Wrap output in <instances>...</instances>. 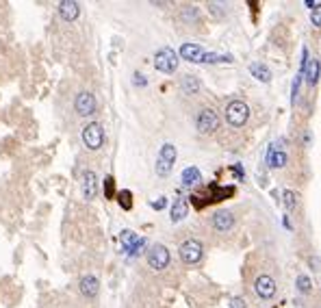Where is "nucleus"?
Segmentation results:
<instances>
[{
  "label": "nucleus",
  "mask_w": 321,
  "mask_h": 308,
  "mask_svg": "<svg viewBox=\"0 0 321 308\" xmlns=\"http://www.w3.org/2000/svg\"><path fill=\"white\" fill-rule=\"evenodd\" d=\"M233 57L230 55H215V52H204L200 63H230Z\"/></svg>",
  "instance_id": "obj_21"
},
{
  "label": "nucleus",
  "mask_w": 321,
  "mask_h": 308,
  "mask_svg": "<svg viewBox=\"0 0 321 308\" xmlns=\"http://www.w3.org/2000/svg\"><path fill=\"white\" fill-rule=\"evenodd\" d=\"M289 161V156H287V152L280 150L278 146H271L269 148V152H267V165L273 169H282L284 165H287Z\"/></svg>",
  "instance_id": "obj_13"
},
{
  "label": "nucleus",
  "mask_w": 321,
  "mask_h": 308,
  "mask_svg": "<svg viewBox=\"0 0 321 308\" xmlns=\"http://www.w3.org/2000/svg\"><path fill=\"white\" fill-rule=\"evenodd\" d=\"M154 68L163 74H171L178 68V55L171 48H160L154 55Z\"/></svg>",
  "instance_id": "obj_4"
},
{
  "label": "nucleus",
  "mask_w": 321,
  "mask_h": 308,
  "mask_svg": "<svg viewBox=\"0 0 321 308\" xmlns=\"http://www.w3.org/2000/svg\"><path fill=\"white\" fill-rule=\"evenodd\" d=\"M230 308H245V300L243 298H233L230 300Z\"/></svg>",
  "instance_id": "obj_30"
},
{
  "label": "nucleus",
  "mask_w": 321,
  "mask_h": 308,
  "mask_svg": "<svg viewBox=\"0 0 321 308\" xmlns=\"http://www.w3.org/2000/svg\"><path fill=\"white\" fill-rule=\"evenodd\" d=\"M304 4H306L308 9H315V7H317V4H319V2H315V0H304Z\"/></svg>",
  "instance_id": "obj_34"
},
{
  "label": "nucleus",
  "mask_w": 321,
  "mask_h": 308,
  "mask_svg": "<svg viewBox=\"0 0 321 308\" xmlns=\"http://www.w3.org/2000/svg\"><path fill=\"white\" fill-rule=\"evenodd\" d=\"M233 226H235V215L230 211H217L213 215V228L219 230V232H228Z\"/></svg>",
  "instance_id": "obj_11"
},
{
  "label": "nucleus",
  "mask_w": 321,
  "mask_h": 308,
  "mask_svg": "<svg viewBox=\"0 0 321 308\" xmlns=\"http://www.w3.org/2000/svg\"><path fill=\"white\" fill-rule=\"evenodd\" d=\"M148 265H150L152 269H157V271L165 269L169 265V250L165 245H160V243L152 245L150 250H148Z\"/></svg>",
  "instance_id": "obj_7"
},
{
  "label": "nucleus",
  "mask_w": 321,
  "mask_h": 308,
  "mask_svg": "<svg viewBox=\"0 0 321 308\" xmlns=\"http://www.w3.org/2000/svg\"><path fill=\"white\" fill-rule=\"evenodd\" d=\"M178 254H180V260L187 265H195L200 263L202 256H204V247L198 239H187L182 241V245L178 247Z\"/></svg>",
  "instance_id": "obj_2"
},
{
  "label": "nucleus",
  "mask_w": 321,
  "mask_h": 308,
  "mask_svg": "<svg viewBox=\"0 0 321 308\" xmlns=\"http://www.w3.org/2000/svg\"><path fill=\"white\" fill-rule=\"evenodd\" d=\"M82 195L85 200H93L98 195V178L91 169L82 171Z\"/></svg>",
  "instance_id": "obj_10"
},
{
  "label": "nucleus",
  "mask_w": 321,
  "mask_h": 308,
  "mask_svg": "<svg viewBox=\"0 0 321 308\" xmlns=\"http://www.w3.org/2000/svg\"><path fill=\"white\" fill-rule=\"evenodd\" d=\"M135 85H146V78L141 74H135Z\"/></svg>",
  "instance_id": "obj_33"
},
{
  "label": "nucleus",
  "mask_w": 321,
  "mask_h": 308,
  "mask_svg": "<svg viewBox=\"0 0 321 308\" xmlns=\"http://www.w3.org/2000/svg\"><path fill=\"white\" fill-rule=\"evenodd\" d=\"M295 287H297V291H300V293L308 295V293L313 291V280H311V276L300 274V276H297V280H295Z\"/></svg>",
  "instance_id": "obj_20"
},
{
  "label": "nucleus",
  "mask_w": 321,
  "mask_h": 308,
  "mask_svg": "<svg viewBox=\"0 0 321 308\" xmlns=\"http://www.w3.org/2000/svg\"><path fill=\"white\" fill-rule=\"evenodd\" d=\"M176 148L171 144H165L163 148L159 150V156H157V174L159 176H167L171 167H174L176 163Z\"/></svg>",
  "instance_id": "obj_5"
},
{
  "label": "nucleus",
  "mask_w": 321,
  "mask_h": 308,
  "mask_svg": "<svg viewBox=\"0 0 321 308\" xmlns=\"http://www.w3.org/2000/svg\"><path fill=\"white\" fill-rule=\"evenodd\" d=\"M319 74H321V61L319 59H308L306 63V78H308V85H317L319 82Z\"/></svg>",
  "instance_id": "obj_16"
},
{
  "label": "nucleus",
  "mask_w": 321,
  "mask_h": 308,
  "mask_svg": "<svg viewBox=\"0 0 321 308\" xmlns=\"http://www.w3.org/2000/svg\"><path fill=\"white\" fill-rule=\"evenodd\" d=\"M198 9L195 7H185L182 9V20H198Z\"/></svg>",
  "instance_id": "obj_26"
},
{
  "label": "nucleus",
  "mask_w": 321,
  "mask_h": 308,
  "mask_svg": "<svg viewBox=\"0 0 321 308\" xmlns=\"http://www.w3.org/2000/svg\"><path fill=\"white\" fill-rule=\"evenodd\" d=\"M249 74L254 76V78H258L260 82H269L271 80V70L267 68L265 63H249Z\"/></svg>",
  "instance_id": "obj_17"
},
{
  "label": "nucleus",
  "mask_w": 321,
  "mask_h": 308,
  "mask_svg": "<svg viewBox=\"0 0 321 308\" xmlns=\"http://www.w3.org/2000/svg\"><path fill=\"white\" fill-rule=\"evenodd\" d=\"M182 89H185V93H198V89H200V82H198V78L195 76H185L182 78Z\"/></svg>",
  "instance_id": "obj_23"
},
{
  "label": "nucleus",
  "mask_w": 321,
  "mask_h": 308,
  "mask_svg": "<svg viewBox=\"0 0 321 308\" xmlns=\"http://www.w3.org/2000/svg\"><path fill=\"white\" fill-rule=\"evenodd\" d=\"M311 267H313V271H319V269H321V260H319L317 256L311 258Z\"/></svg>",
  "instance_id": "obj_32"
},
{
  "label": "nucleus",
  "mask_w": 321,
  "mask_h": 308,
  "mask_svg": "<svg viewBox=\"0 0 321 308\" xmlns=\"http://www.w3.org/2000/svg\"><path fill=\"white\" fill-rule=\"evenodd\" d=\"M311 22H313L315 26H319V28H321V2L313 9V13H311Z\"/></svg>",
  "instance_id": "obj_27"
},
{
  "label": "nucleus",
  "mask_w": 321,
  "mask_h": 308,
  "mask_svg": "<svg viewBox=\"0 0 321 308\" xmlns=\"http://www.w3.org/2000/svg\"><path fill=\"white\" fill-rule=\"evenodd\" d=\"M226 120L235 128L243 126V124L249 120V106L243 102V100H233V102L226 106Z\"/></svg>",
  "instance_id": "obj_1"
},
{
  "label": "nucleus",
  "mask_w": 321,
  "mask_h": 308,
  "mask_svg": "<svg viewBox=\"0 0 321 308\" xmlns=\"http://www.w3.org/2000/svg\"><path fill=\"white\" fill-rule=\"evenodd\" d=\"M165 204H167V198H159L157 202H152V209H157V211H160V209H163Z\"/></svg>",
  "instance_id": "obj_31"
},
{
  "label": "nucleus",
  "mask_w": 321,
  "mask_h": 308,
  "mask_svg": "<svg viewBox=\"0 0 321 308\" xmlns=\"http://www.w3.org/2000/svg\"><path fill=\"white\" fill-rule=\"evenodd\" d=\"M79 13H80V7H79V2H74V0H63V2L59 4V15H61L65 22L76 20Z\"/></svg>",
  "instance_id": "obj_15"
},
{
  "label": "nucleus",
  "mask_w": 321,
  "mask_h": 308,
  "mask_svg": "<svg viewBox=\"0 0 321 308\" xmlns=\"http://www.w3.org/2000/svg\"><path fill=\"white\" fill-rule=\"evenodd\" d=\"M302 78H304V70L300 68V72H297L295 80H293V91H291V104L297 102V93H300V85H302Z\"/></svg>",
  "instance_id": "obj_25"
},
{
  "label": "nucleus",
  "mask_w": 321,
  "mask_h": 308,
  "mask_svg": "<svg viewBox=\"0 0 321 308\" xmlns=\"http://www.w3.org/2000/svg\"><path fill=\"white\" fill-rule=\"evenodd\" d=\"M104 193H106V198H113V178L111 176L104 180Z\"/></svg>",
  "instance_id": "obj_29"
},
{
  "label": "nucleus",
  "mask_w": 321,
  "mask_h": 308,
  "mask_svg": "<svg viewBox=\"0 0 321 308\" xmlns=\"http://www.w3.org/2000/svg\"><path fill=\"white\" fill-rule=\"evenodd\" d=\"M120 204H122V209H130V191H122L120 193Z\"/></svg>",
  "instance_id": "obj_28"
},
{
  "label": "nucleus",
  "mask_w": 321,
  "mask_h": 308,
  "mask_svg": "<svg viewBox=\"0 0 321 308\" xmlns=\"http://www.w3.org/2000/svg\"><path fill=\"white\" fill-rule=\"evenodd\" d=\"M180 180H182V185L185 187H193V185H198V182L202 180V174H200V169L198 167H187L185 171H182V176H180Z\"/></svg>",
  "instance_id": "obj_18"
},
{
  "label": "nucleus",
  "mask_w": 321,
  "mask_h": 308,
  "mask_svg": "<svg viewBox=\"0 0 321 308\" xmlns=\"http://www.w3.org/2000/svg\"><path fill=\"white\" fill-rule=\"evenodd\" d=\"M74 109H76V113H79L80 117L93 115L96 113V98H93V93L80 91L79 96H76V100H74Z\"/></svg>",
  "instance_id": "obj_8"
},
{
  "label": "nucleus",
  "mask_w": 321,
  "mask_h": 308,
  "mask_svg": "<svg viewBox=\"0 0 321 308\" xmlns=\"http://www.w3.org/2000/svg\"><path fill=\"white\" fill-rule=\"evenodd\" d=\"M254 289H256V293H258V298H263V300H271L273 295H276V280H273L271 276H258L256 278V282H254Z\"/></svg>",
  "instance_id": "obj_9"
},
{
  "label": "nucleus",
  "mask_w": 321,
  "mask_h": 308,
  "mask_svg": "<svg viewBox=\"0 0 321 308\" xmlns=\"http://www.w3.org/2000/svg\"><path fill=\"white\" fill-rule=\"evenodd\" d=\"M195 126L202 135H209V133H215L219 128V117L213 109H202L198 117H195Z\"/></svg>",
  "instance_id": "obj_6"
},
{
  "label": "nucleus",
  "mask_w": 321,
  "mask_h": 308,
  "mask_svg": "<svg viewBox=\"0 0 321 308\" xmlns=\"http://www.w3.org/2000/svg\"><path fill=\"white\" fill-rule=\"evenodd\" d=\"M79 289H80V293L85 295V298H96L98 291H100V282H98V278H96V276L87 274V276H82V278H80Z\"/></svg>",
  "instance_id": "obj_12"
},
{
  "label": "nucleus",
  "mask_w": 321,
  "mask_h": 308,
  "mask_svg": "<svg viewBox=\"0 0 321 308\" xmlns=\"http://www.w3.org/2000/svg\"><path fill=\"white\" fill-rule=\"evenodd\" d=\"M80 137H82V144H85L89 150H100V148H102V144H104V130H102V124H98V122L87 124V126L82 128Z\"/></svg>",
  "instance_id": "obj_3"
},
{
  "label": "nucleus",
  "mask_w": 321,
  "mask_h": 308,
  "mask_svg": "<svg viewBox=\"0 0 321 308\" xmlns=\"http://www.w3.org/2000/svg\"><path fill=\"white\" fill-rule=\"evenodd\" d=\"M189 213V204L187 200H176L174 206H171V222H180V219H185Z\"/></svg>",
  "instance_id": "obj_19"
},
{
  "label": "nucleus",
  "mask_w": 321,
  "mask_h": 308,
  "mask_svg": "<svg viewBox=\"0 0 321 308\" xmlns=\"http://www.w3.org/2000/svg\"><path fill=\"white\" fill-rule=\"evenodd\" d=\"M137 241H139V236H137L133 230H124V232H122V245H124V250H126V252L133 250V245L137 243Z\"/></svg>",
  "instance_id": "obj_22"
},
{
  "label": "nucleus",
  "mask_w": 321,
  "mask_h": 308,
  "mask_svg": "<svg viewBox=\"0 0 321 308\" xmlns=\"http://www.w3.org/2000/svg\"><path fill=\"white\" fill-rule=\"evenodd\" d=\"M282 202H284V206H287V211H293L297 206V195L291 191V189H284L282 191Z\"/></svg>",
  "instance_id": "obj_24"
},
{
  "label": "nucleus",
  "mask_w": 321,
  "mask_h": 308,
  "mask_svg": "<svg viewBox=\"0 0 321 308\" xmlns=\"http://www.w3.org/2000/svg\"><path fill=\"white\" fill-rule=\"evenodd\" d=\"M180 57L185 59V61L200 63L202 57H204V50H202L198 44H182V46H180Z\"/></svg>",
  "instance_id": "obj_14"
}]
</instances>
